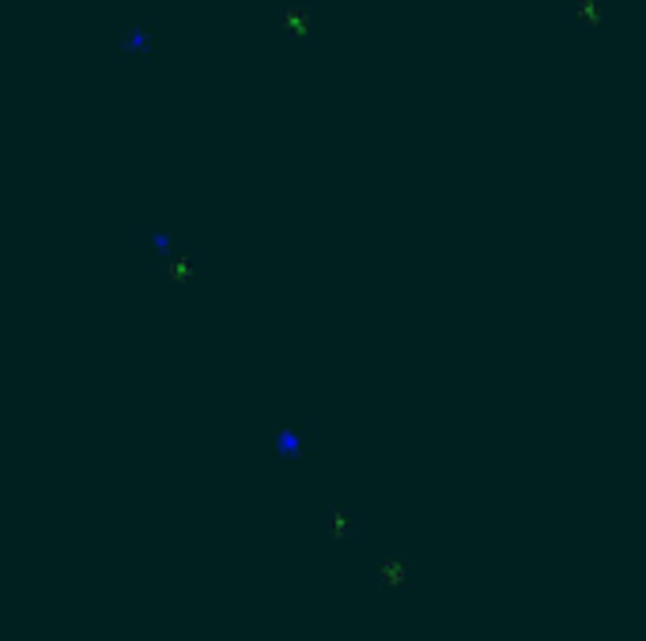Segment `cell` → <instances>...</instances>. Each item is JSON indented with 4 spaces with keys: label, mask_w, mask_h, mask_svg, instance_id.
I'll return each mask as SVG.
<instances>
[{
    "label": "cell",
    "mask_w": 646,
    "mask_h": 641,
    "mask_svg": "<svg viewBox=\"0 0 646 641\" xmlns=\"http://www.w3.org/2000/svg\"><path fill=\"white\" fill-rule=\"evenodd\" d=\"M321 524H326V536L333 539V536H348L352 532V513H348L341 502H326L321 506Z\"/></svg>",
    "instance_id": "obj_2"
},
{
    "label": "cell",
    "mask_w": 646,
    "mask_h": 641,
    "mask_svg": "<svg viewBox=\"0 0 646 641\" xmlns=\"http://www.w3.org/2000/svg\"><path fill=\"white\" fill-rule=\"evenodd\" d=\"M133 241H136L140 253H159V256L171 253V234H166V231H136Z\"/></svg>",
    "instance_id": "obj_4"
},
{
    "label": "cell",
    "mask_w": 646,
    "mask_h": 641,
    "mask_svg": "<svg viewBox=\"0 0 646 641\" xmlns=\"http://www.w3.org/2000/svg\"><path fill=\"white\" fill-rule=\"evenodd\" d=\"M374 581H378V585H382L386 592H397V589H404V585L412 581V569L404 566L401 559H386V566L374 574Z\"/></svg>",
    "instance_id": "obj_3"
},
{
    "label": "cell",
    "mask_w": 646,
    "mask_h": 641,
    "mask_svg": "<svg viewBox=\"0 0 646 641\" xmlns=\"http://www.w3.org/2000/svg\"><path fill=\"white\" fill-rule=\"evenodd\" d=\"M118 53L125 61H133V57H151L156 53V31H125L118 34Z\"/></svg>",
    "instance_id": "obj_1"
}]
</instances>
